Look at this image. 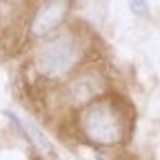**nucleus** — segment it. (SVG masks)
<instances>
[{
    "label": "nucleus",
    "instance_id": "f257e3e1",
    "mask_svg": "<svg viewBox=\"0 0 160 160\" xmlns=\"http://www.w3.org/2000/svg\"><path fill=\"white\" fill-rule=\"evenodd\" d=\"M80 127L96 145H116L122 138V120L107 102H96L87 107L80 116Z\"/></svg>",
    "mask_w": 160,
    "mask_h": 160
},
{
    "label": "nucleus",
    "instance_id": "20e7f679",
    "mask_svg": "<svg viewBox=\"0 0 160 160\" xmlns=\"http://www.w3.org/2000/svg\"><path fill=\"white\" fill-rule=\"evenodd\" d=\"M69 91H71L73 102H89L91 98H96L100 91H102V80H100L96 73H85V76L73 80Z\"/></svg>",
    "mask_w": 160,
    "mask_h": 160
},
{
    "label": "nucleus",
    "instance_id": "423d86ee",
    "mask_svg": "<svg viewBox=\"0 0 160 160\" xmlns=\"http://www.w3.org/2000/svg\"><path fill=\"white\" fill-rule=\"evenodd\" d=\"M129 9H131V13L138 16V18H147V16H149L147 0H129Z\"/></svg>",
    "mask_w": 160,
    "mask_h": 160
},
{
    "label": "nucleus",
    "instance_id": "f03ea898",
    "mask_svg": "<svg viewBox=\"0 0 160 160\" xmlns=\"http://www.w3.org/2000/svg\"><path fill=\"white\" fill-rule=\"evenodd\" d=\"M78 60V45L71 33H60L36 51V67L47 78L67 73Z\"/></svg>",
    "mask_w": 160,
    "mask_h": 160
},
{
    "label": "nucleus",
    "instance_id": "7ed1b4c3",
    "mask_svg": "<svg viewBox=\"0 0 160 160\" xmlns=\"http://www.w3.org/2000/svg\"><path fill=\"white\" fill-rule=\"evenodd\" d=\"M69 11V0H47V2L38 9L33 22H31V33L33 36H47L51 33L56 27H60V22L65 20Z\"/></svg>",
    "mask_w": 160,
    "mask_h": 160
},
{
    "label": "nucleus",
    "instance_id": "0eeeda50",
    "mask_svg": "<svg viewBox=\"0 0 160 160\" xmlns=\"http://www.w3.org/2000/svg\"><path fill=\"white\" fill-rule=\"evenodd\" d=\"M102 2H107V0H102Z\"/></svg>",
    "mask_w": 160,
    "mask_h": 160
},
{
    "label": "nucleus",
    "instance_id": "39448f33",
    "mask_svg": "<svg viewBox=\"0 0 160 160\" xmlns=\"http://www.w3.org/2000/svg\"><path fill=\"white\" fill-rule=\"evenodd\" d=\"M9 116H11V113H9ZM11 120H13V122L27 133V138H29L31 142H33L40 151H42V153H53V145L49 142V138L42 133V129H38V127L31 122V120H20V118H16V116H11Z\"/></svg>",
    "mask_w": 160,
    "mask_h": 160
}]
</instances>
